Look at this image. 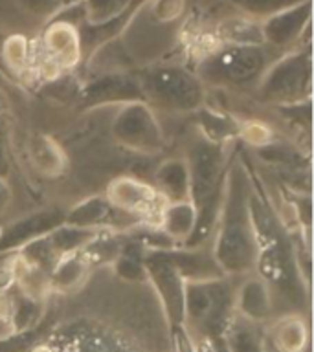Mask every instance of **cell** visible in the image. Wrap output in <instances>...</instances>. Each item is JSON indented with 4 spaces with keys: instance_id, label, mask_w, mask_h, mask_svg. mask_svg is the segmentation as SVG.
<instances>
[{
    "instance_id": "obj_26",
    "label": "cell",
    "mask_w": 314,
    "mask_h": 352,
    "mask_svg": "<svg viewBox=\"0 0 314 352\" xmlns=\"http://www.w3.org/2000/svg\"><path fill=\"white\" fill-rule=\"evenodd\" d=\"M143 252L145 248L138 246V250L123 246L120 255L110 263L118 279L125 283H147V272L143 264Z\"/></svg>"
},
{
    "instance_id": "obj_2",
    "label": "cell",
    "mask_w": 314,
    "mask_h": 352,
    "mask_svg": "<svg viewBox=\"0 0 314 352\" xmlns=\"http://www.w3.org/2000/svg\"><path fill=\"white\" fill-rule=\"evenodd\" d=\"M143 101L151 109L167 112H197L206 104V87L197 76L182 65L149 66L138 76Z\"/></svg>"
},
{
    "instance_id": "obj_13",
    "label": "cell",
    "mask_w": 314,
    "mask_h": 352,
    "mask_svg": "<svg viewBox=\"0 0 314 352\" xmlns=\"http://www.w3.org/2000/svg\"><path fill=\"white\" fill-rule=\"evenodd\" d=\"M65 220V213L59 209H43L37 213H30L22 219L11 222L0 233V257L17 253L30 242L37 241L59 226Z\"/></svg>"
},
{
    "instance_id": "obj_6",
    "label": "cell",
    "mask_w": 314,
    "mask_h": 352,
    "mask_svg": "<svg viewBox=\"0 0 314 352\" xmlns=\"http://www.w3.org/2000/svg\"><path fill=\"white\" fill-rule=\"evenodd\" d=\"M189 170V200L200 211L220 202L226 178V145L206 142L193 143L186 158Z\"/></svg>"
},
{
    "instance_id": "obj_27",
    "label": "cell",
    "mask_w": 314,
    "mask_h": 352,
    "mask_svg": "<svg viewBox=\"0 0 314 352\" xmlns=\"http://www.w3.org/2000/svg\"><path fill=\"white\" fill-rule=\"evenodd\" d=\"M230 2L241 11L242 15L263 22L264 19H269L291 6L300 4L303 0H230Z\"/></svg>"
},
{
    "instance_id": "obj_19",
    "label": "cell",
    "mask_w": 314,
    "mask_h": 352,
    "mask_svg": "<svg viewBox=\"0 0 314 352\" xmlns=\"http://www.w3.org/2000/svg\"><path fill=\"white\" fill-rule=\"evenodd\" d=\"M213 38L217 44H230V46H261L263 33L261 22L253 21L247 15L224 16L217 22L213 32Z\"/></svg>"
},
{
    "instance_id": "obj_17",
    "label": "cell",
    "mask_w": 314,
    "mask_h": 352,
    "mask_svg": "<svg viewBox=\"0 0 314 352\" xmlns=\"http://www.w3.org/2000/svg\"><path fill=\"white\" fill-rule=\"evenodd\" d=\"M171 263L175 264L184 280H204L224 277L215 263L211 250L204 252L200 246H175L165 250Z\"/></svg>"
},
{
    "instance_id": "obj_21",
    "label": "cell",
    "mask_w": 314,
    "mask_h": 352,
    "mask_svg": "<svg viewBox=\"0 0 314 352\" xmlns=\"http://www.w3.org/2000/svg\"><path fill=\"white\" fill-rule=\"evenodd\" d=\"M28 153H30L33 167L43 176L55 178L66 170V165H68L66 153L59 143L48 134H35L30 140Z\"/></svg>"
},
{
    "instance_id": "obj_20",
    "label": "cell",
    "mask_w": 314,
    "mask_h": 352,
    "mask_svg": "<svg viewBox=\"0 0 314 352\" xmlns=\"http://www.w3.org/2000/svg\"><path fill=\"white\" fill-rule=\"evenodd\" d=\"M90 268L92 266L83 255L81 250L63 255L55 261L48 272L50 290L59 292V294H68V292L76 290L77 286L87 279Z\"/></svg>"
},
{
    "instance_id": "obj_24",
    "label": "cell",
    "mask_w": 314,
    "mask_h": 352,
    "mask_svg": "<svg viewBox=\"0 0 314 352\" xmlns=\"http://www.w3.org/2000/svg\"><path fill=\"white\" fill-rule=\"evenodd\" d=\"M222 341L230 352H264L259 323L248 321L237 314H233L230 324L226 327Z\"/></svg>"
},
{
    "instance_id": "obj_4",
    "label": "cell",
    "mask_w": 314,
    "mask_h": 352,
    "mask_svg": "<svg viewBox=\"0 0 314 352\" xmlns=\"http://www.w3.org/2000/svg\"><path fill=\"white\" fill-rule=\"evenodd\" d=\"M259 96L266 103L297 107L311 103L313 96V55L311 48L289 50L270 63L258 81Z\"/></svg>"
},
{
    "instance_id": "obj_25",
    "label": "cell",
    "mask_w": 314,
    "mask_h": 352,
    "mask_svg": "<svg viewBox=\"0 0 314 352\" xmlns=\"http://www.w3.org/2000/svg\"><path fill=\"white\" fill-rule=\"evenodd\" d=\"M85 21L94 28L107 26L120 19L132 0H79Z\"/></svg>"
},
{
    "instance_id": "obj_32",
    "label": "cell",
    "mask_w": 314,
    "mask_h": 352,
    "mask_svg": "<svg viewBox=\"0 0 314 352\" xmlns=\"http://www.w3.org/2000/svg\"><path fill=\"white\" fill-rule=\"evenodd\" d=\"M30 345H32L30 332L0 336V352H26Z\"/></svg>"
},
{
    "instance_id": "obj_8",
    "label": "cell",
    "mask_w": 314,
    "mask_h": 352,
    "mask_svg": "<svg viewBox=\"0 0 314 352\" xmlns=\"http://www.w3.org/2000/svg\"><path fill=\"white\" fill-rule=\"evenodd\" d=\"M143 264L147 272V283H151L171 329L184 324V290L186 280L171 263L165 250H145Z\"/></svg>"
},
{
    "instance_id": "obj_23",
    "label": "cell",
    "mask_w": 314,
    "mask_h": 352,
    "mask_svg": "<svg viewBox=\"0 0 314 352\" xmlns=\"http://www.w3.org/2000/svg\"><path fill=\"white\" fill-rule=\"evenodd\" d=\"M270 340L278 352H305L308 345L307 321L297 314L283 316L270 327Z\"/></svg>"
},
{
    "instance_id": "obj_18",
    "label": "cell",
    "mask_w": 314,
    "mask_h": 352,
    "mask_svg": "<svg viewBox=\"0 0 314 352\" xmlns=\"http://www.w3.org/2000/svg\"><path fill=\"white\" fill-rule=\"evenodd\" d=\"M153 186L165 202L189 200V170L184 158H167L156 167Z\"/></svg>"
},
{
    "instance_id": "obj_31",
    "label": "cell",
    "mask_w": 314,
    "mask_h": 352,
    "mask_svg": "<svg viewBox=\"0 0 314 352\" xmlns=\"http://www.w3.org/2000/svg\"><path fill=\"white\" fill-rule=\"evenodd\" d=\"M274 132L266 123L258 120L250 121H241V129H239V138H242L244 142L252 143V145H258V147H263V145H269L274 140Z\"/></svg>"
},
{
    "instance_id": "obj_30",
    "label": "cell",
    "mask_w": 314,
    "mask_h": 352,
    "mask_svg": "<svg viewBox=\"0 0 314 352\" xmlns=\"http://www.w3.org/2000/svg\"><path fill=\"white\" fill-rule=\"evenodd\" d=\"M2 55L4 60L11 68H26L30 59H32V46L28 43L26 37L22 35H11L4 41L2 46Z\"/></svg>"
},
{
    "instance_id": "obj_9",
    "label": "cell",
    "mask_w": 314,
    "mask_h": 352,
    "mask_svg": "<svg viewBox=\"0 0 314 352\" xmlns=\"http://www.w3.org/2000/svg\"><path fill=\"white\" fill-rule=\"evenodd\" d=\"M105 197L116 209L132 219H154L158 222L160 211L165 206V200L153 184L129 175H121L110 182Z\"/></svg>"
},
{
    "instance_id": "obj_33",
    "label": "cell",
    "mask_w": 314,
    "mask_h": 352,
    "mask_svg": "<svg viewBox=\"0 0 314 352\" xmlns=\"http://www.w3.org/2000/svg\"><path fill=\"white\" fill-rule=\"evenodd\" d=\"M11 200H13V191H11L10 182L6 178H0V217L10 209Z\"/></svg>"
},
{
    "instance_id": "obj_12",
    "label": "cell",
    "mask_w": 314,
    "mask_h": 352,
    "mask_svg": "<svg viewBox=\"0 0 314 352\" xmlns=\"http://www.w3.org/2000/svg\"><path fill=\"white\" fill-rule=\"evenodd\" d=\"M81 98L88 107L143 101L138 76H131L127 72H105L83 87Z\"/></svg>"
},
{
    "instance_id": "obj_10",
    "label": "cell",
    "mask_w": 314,
    "mask_h": 352,
    "mask_svg": "<svg viewBox=\"0 0 314 352\" xmlns=\"http://www.w3.org/2000/svg\"><path fill=\"white\" fill-rule=\"evenodd\" d=\"M311 16H313V2L303 0L300 4L291 6L286 10L275 13L261 22L264 46L274 50H291L302 38H308L311 32Z\"/></svg>"
},
{
    "instance_id": "obj_7",
    "label": "cell",
    "mask_w": 314,
    "mask_h": 352,
    "mask_svg": "<svg viewBox=\"0 0 314 352\" xmlns=\"http://www.w3.org/2000/svg\"><path fill=\"white\" fill-rule=\"evenodd\" d=\"M110 134L120 147L138 154H158L165 147V136L158 118L145 101L120 104L110 123Z\"/></svg>"
},
{
    "instance_id": "obj_34",
    "label": "cell",
    "mask_w": 314,
    "mask_h": 352,
    "mask_svg": "<svg viewBox=\"0 0 314 352\" xmlns=\"http://www.w3.org/2000/svg\"><path fill=\"white\" fill-rule=\"evenodd\" d=\"M10 175V162H8V153L4 145L0 142V178H8Z\"/></svg>"
},
{
    "instance_id": "obj_35",
    "label": "cell",
    "mask_w": 314,
    "mask_h": 352,
    "mask_svg": "<svg viewBox=\"0 0 314 352\" xmlns=\"http://www.w3.org/2000/svg\"><path fill=\"white\" fill-rule=\"evenodd\" d=\"M32 352H52L48 346H37V349H33Z\"/></svg>"
},
{
    "instance_id": "obj_1",
    "label": "cell",
    "mask_w": 314,
    "mask_h": 352,
    "mask_svg": "<svg viewBox=\"0 0 314 352\" xmlns=\"http://www.w3.org/2000/svg\"><path fill=\"white\" fill-rule=\"evenodd\" d=\"M250 176L242 167L226 170L219 214L215 222L211 255L224 277L253 272L258 246L248 213Z\"/></svg>"
},
{
    "instance_id": "obj_29",
    "label": "cell",
    "mask_w": 314,
    "mask_h": 352,
    "mask_svg": "<svg viewBox=\"0 0 314 352\" xmlns=\"http://www.w3.org/2000/svg\"><path fill=\"white\" fill-rule=\"evenodd\" d=\"M147 10L151 22L167 26L182 19L186 11V0H149Z\"/></svg>"
},
{
    "instance_id": "obj_28",
    "label": "cell",
    "mask_w": 314,
    "mask_h": 352,
    "mask_svg": "<svg viewBox=\"0 0 314 352\" xmlns=\"http://www.w3.org/2000/svg\"><path fill=\"white\" fill-rule=\"evenodd\" d=\"M21 10L39 21H54L66 8L79 4V0H17Z\"/></svg>"
},
{
    "instance_id": "obj_14",
    "label": "cell",
    "mask_w": 314,
    "mask_h": 352,
    "mask_svg": "<svg viewBox=\"0 0 314 352\" xmlns=\"http://www.w3.org/2000/svg\"><path fill=\"white\" fill-rule=\"evenodd\" d=\"M233 310L253 323L269 321L272 316V288L269 283L258 274L247 277L233 292Z\"/></svg>"
},
{
    "instance_id": "obj_11",
    "label": "cell",
    "mask_w": 314,
    "mask_h": 352,
    "mask_svg": "<svg viewBox=\"0 0 314 352\" xmlns=\"http://www.w3.org/2000/svg\"><path fill=\"white\" fill-rule=\"evenodd\" d=\"M44 59L55 70H70L81 63L83 41L79 28L68 21H50L41 38Z\"/></svg>"
},
{
    "instance_id": "obj_3",
    "label": "cell",
    "mask_w": 314,
    "mask_h": 352,
    "mask_svg": "<svg viewBox=\"0 0 314 352\" xmlns=\"http://www.w3.org/2000/svg\"><path fill=\"white\" fill-rule=\"evenodd\" d=\"M233 314V288L226 277L186 280L184 327L193 338L220 340Z\"/></svg>"
},
{
    "instance_id": "obj_16",
    "label": "cell",
    "mask_w": 314,
    "mask_h": 352,
    "mask_svg": "<svg viewBox=\"0 0 314 352\" xmlns=\"http://www.w3.org/2000/svg\"><path fill=\"white\" fill-rule=\"evenodd\" d=\"M198 219V209L191 200L165 202L160 211L158 230L169 239L175 246H184L195 231Z\"/></svg>"
},
{
    "instance_id": "obj_15",
    "label": "cell",
    "mask_w": 314,
    "mask_h": 352,
    "mask_svg": "<svg viewBox=\"0 0 314 352\" xmlns=\"http://www.w3.org/2000/svg\"><path fill=\"white\" fill-rule=\"evenodd\" d=\"M121 211L109 202L105 195H94L74 204L65 213V224L85 230H112Z\"/></svg>"
},
{
    "instance_id": "obj_5",
    "label": "cell",
    "mask_w": 314,
    "mask_h": 352,
    "mask_svg": "<svg viewBox=\"0 0 314 352\" xmlns=\"http://www.w3.org/2000/svg\"><path fill=\"white\" fill-rule=\"evenodd\" d=\"M270 65L269 52L261 46H230L219 44L209 50L198 63L197 76L202 81L219 87H244L258 85Z\"/></svg>"
},
{
    "instance_id": "obj_22",
    "label": "cell",
    "mask_w": 314,
    "mask_h": 352,
    "mask_svg": "<svg viewBox=\"0 0 314 352\" xmlns=\"http://www.w3.org/2000/svg\"><path fill=\"white\" fill-rule=\"evenodd\" d=\"M195 114H197V126L200 131V138H204L206 142L228 145L233 138H239L241 121H237L228 112L209 109L204 104Z\"/></svg>"
}]
</instances>
